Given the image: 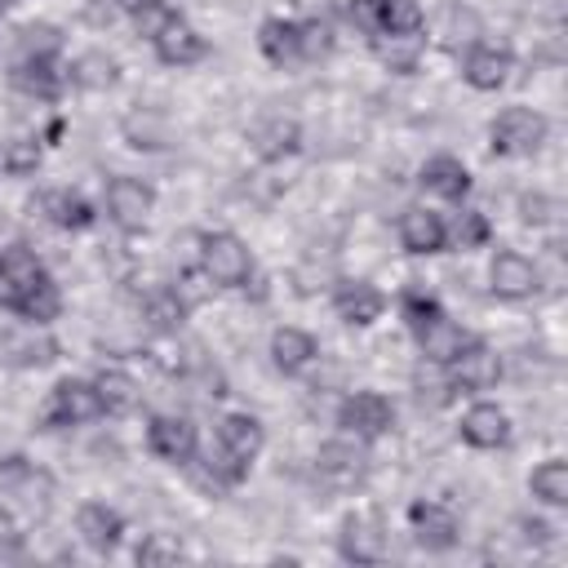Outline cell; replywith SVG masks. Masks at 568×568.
<instances>
[{"instance_id":"6da1fadb","label":"cell","mask_w":568,"mask_h":568,"mask_svg":"<svg viewBox=\"0 0 568 568\" xmlns=\"http://www.w3.org/2000/svg\"><path fill=\"white\" fill-rule=\"evenodd\" d=\"M262 444H266V430L253 413H226L217 422V448L204 457V466L222 488H235L248 479V466L257 462Z\"/></svg>"},{"instance_id":"7a4b0ae2","label":"cell","mask_w":568,"mask_h":568,"mask_svg":"<svg viewBox=\"0 0 568 568\" xmlns=\"http://www.w3.org/2000/svg\"><path fill=\"white\" fill-rule=\"evenodd\" d=\"M200 271L217 288H244L248 275H253V257H248V248H244L240 235L209 231V235H200Z\"/></svg>"},{"instance_id":"3957f363","label":"cell","mask_w":568,"mask_h":568,"mask_svg":"<svg viewBox=\"0 0 568 568\" xmlns=\"http://www.w3.org/2000/svg\"><path fill=\"white\" fill-rule=\"evenodd\" d=\"M422 31H430L435 49H448V53H462L470 44H479L484 36V22L470 4H457V0H430L422 4Z\"/></svg>"},{"instance_id":"277c9868","label":"cell","mask_w":568,"mask_h":568,"mask_svg":"<svg viewBox=\"0 0 568 568\" xmlns=\"http://www.w3.org/2000/svg\"><path fill=\"white\" fill-rule=\"evenodd\" d=\"M98 417H102L98 386L84 382V377H62L49 390V404L40 413V426L44 430H67V426H84V422H98Z\"/></svg>"},{"instance_id":"5b68a950","label":"cell","mask_w":568,"mask_h":568,"mask_svg":"<svg viewBox=\"0 0 568 568\" xmlns=\"http://www.w3.org/2000/svg\"><path fill=\"white\" fill-rule=\"evenodd\" d=\"M550 124L541 111H528V106H506L493 124H488V142H493V155H506V160H519V155H532L541 142H546Z\"/></svg>"},{"instance_id":"8992f818","label":"cell","mask_w":568,"mask_h":568,"mask_svg":"<svg viewBox=\"0 0 568 568\" xmlns=\"http://www.w3.org/2000/svg\"><path fill=\"white\" fill-rule=\"evenodd\" d=\"M337 426L355 439H382L395 426V404L377 390H351L337 408Z\"/></svg>"},{"instance_id":"52a82bcc","label":"cell","mask_w":568,"mask_h":568,"mask_svg":"<svg viewBox=\"0 0 568 568\" xmlns=\"http://www.w3.org/2000/svg\"><path fill=\"white\" fill-rule=\"evenodd\" d=\"M444 373H448V386L453 390H493L497 386V377H501V355L493 351V346H484V342H466L448 364H444Z\"/></svg>"},{"instance_id":"ba28073f","label":"cell","mask_w":568,"mask_h":568,"mask_svg":"<svg viewBox=\"0 0 568 568\" xmlns=\"http://www.w3.org/2000/svg\"><path fill=\"white\" fill-rule=\"evenodd\" d=\"M151 209H155V191L142 178L120 173V178L106 182V213H111V222L120 231H142L146 217H151Z\"/></svg>"},{"instance_id":"9c48e42d","label":"cell","mask_w":568,"mask_h":568,"mask_svg":"<svg viewBox=\"0 0 568 568\" xmlns=\"http://www.w3.org/2000/svg\"><path fill=\"white\" fill-rule=\"evenodd\" d=\"M44 275L49 271L31 248H22V244L0 248V311H13L27 297V288H36Z\"/></svg>"},{"instance_id":"30bf717a","label":"cell","mask_w":568,"mask_h":568,"mask_svg":"<svg viewBox=\"0 0 568 568\" xmlns=\"http://www.w3.org/2000/svg\"><path fill=\"white\" fill-rule=\"evenodd\" d=\"M195 426H191V417H178V413H160V417H151V426H146V448L160 457V462H173V466H191V457H195Z\"/></svg>"},{"instance_id":"8fae6325","label":"cell","mask_w":568,"mask_h":568,"mask_svg":"<svg viewBox=\"0 0 568 568\" xmlns=\"http://www.w3.org/2000/svg\"><path fill=\"white\" fill-rule=\"evenodd\" d=\"M488 288L497 293V297H506V302H524V297H532L537 288H541V271L524 257V253H515V248H501L497 257H493V266H488Z\"/></svg>"},{"instance_id":"7c38bea8","label":"cell","mask_w":568,"mask_h":568,"mask_svg":"<svg viewBox=\"0 0 568 568\" xmlns=\"http://www.w3.org/2000/svg\"><path fill=\"white\" fill-rule=\"evenodd\" d=\"M315 470H320V479L328 488H355L368 475V453L359 444H351V439H328L320 448V457H315Z\"/></svg>"},{"instance_id":"4fadbf2b","label":"cell","mask_w":568,"mask_h":568,"mask_svg":"<svg viewBox=\"0 0 568 568\" xmlns=\"http://www.w3.org/2000/svg\"><path fill=\"white\" fill-rule=\"evenodd\" d=\"M408 528H413V541L422 546V550H453L457 546V515L448 510V506H439V501H413L408 506Z\"/></svg>"},{"instance_id":"5bb4252c","label":"cell","mask_w":568,"mask_h":568,"mask_svg":"<svg viewBox=\"0 0 568 568\" xmlns=\"http://www.w3.org/2000/svg\"><path fill=\"white\" fill-rule=\"evenodd\" d=\"M155 58L164 62V67H195L204 53H209V40L182 18V13H173L160 31H155Z\"/></svg>"},{"instance_id":"9a60e30c","label":"cell","mask_w":568,"mask_h":568,"mask_svg":"<svg viewBox=\"0 0 568 568\" xmlns=\"http://www.w3.org/2000/svg\"><path fill=\"white\" fill-rule=\"evenodd\" d=\"M510 71H515V58L506 44H470L462 58V75L479 93H497L510 80Z\"/></svg>"},{"instance_id":"2e32d148","label":"cell","mask_w":568,"mask_h":568,"mask_svg":"<svg viewBox=\"0 0 568 568\" xmlns=\"http://www.w3.org/2000/svg\"><path fill=\"white\" fill-rule=\"evenodd\" d=\"M337 550L351 564H382L386 559V532L373 515H346L337 532Z\"/></svg>"},{"instance_id":"e0dca14e","label":"cell","mask_w":568,"mask_h":568,"mask_svg":"<svg viewBox=\"0 0 568 568\" xmlns=\"http://www.w3.org/2000/svg\"><path fill=\"white\" fill-rule=\"evenodd\" d=\"M62 84H67V71L58 67V58H18L13 62V89L36 102H58Z\"/></svg>"},{"instance_id":"ac0fdd59","label":"cell","mask_w":568,"mask_h":568,"mask_svg":"<svg viewBox=\"0 0 568 568\" xmlns=\"http://www.w3.org/2000/svg\"><path fill=\"white\" fill-rule=\"evenodd\" d=\"M333 311H337L346 324L368 328V324L386 311V297H382V288H373L368 280H337V288H333Z\"/></svg>"},{"instance_id":"d6986e66","label":"cell","mask_w":568,"mask_h":568,"mask_svg":"<svg viewBox=\"0 0 568 568\" xmlns=\"http://www.w3.org/2000/svg\"><path fill=\"white\" fill-rule=\"evenodd\" d=\"M399 244L413 257L439 253L448 244V226H444V217L435 209H404V217H399Z\"/></svg>"},{"instance_id":"ffe728a7","label":"cell","mask_w":568,"mask_h":568,"mask_svg":"<svg viewBox=\"0 0 568 568\" xmlns=\"http://www.w3.org/2000/svg\"><path fill=\"white\" fill-rule=\"evenodd\" d=\"M75 532L93 546V550H115L124 537V515L111 510L106 501H84L75 515Z\"/></svg>"},{"instance_id":"44dd1931","label":"cell","mask_w":568,"mask_h":568,"mask_svg":"<svg viewBox=\"0 0 568 568\" xmlns=\"http://www.w3.org/2000/svg\"><path fill=\"white\" fill-rule=\"evenodd\" d=\"M430 195L439 200H466L470 195V169L457 160V155H430L422 164V178H417Z\"/></svg>"},{"instance_id":"7402d4cb","label":"cell","mask_w":568,"mask_h":568,"mask_svg":"<svg viewBox=\"0 0 568 568\" xmlns=\"http://www.w3.org/2000/svg\"><path fill=\"white\" fill-rule=\"evenodd\" d=\"M462 439L470 448H501L510 439V417L497 404H470L462 417Z\"/></svg>"},{"instance_id":"603a6c76","label":"cell","mask_w":568,"mask_h":568,"mask_svg":"<svg viewBox=\"0 0 568 568\" xmlns=\"http://www.w3.org/2000/svg\"><path fill=\"white\" fill-rule=\"evenodd\" d=\"M320 355V346H315V337L306 333V328H293V324H284V328H275V337H271V364L280 368V373H302L311 359Z\"/></svg>"},{"instance_id":"cb8c5ba5","label":"cell","mask_w":568,"mask_h":568,"mask_svg":"<svg viewBox=\"0 0 568 568\" xmlns=\"http://www.w3.org/2000/svg\"><path fill=\"white\" fill-rule=\"evenodd\" d=\"M0 359L18 364V368H44L49 359H58V342L40 337L36 324H31V333H4L0 337Z\"/></svg>"},{"instance_id":"d4e9b609","label":"cell","mask_w":568,"mask_h":568,"mask_svg":"<svg viewBox=\"0 0 568 568\" xmlns=\"http://www.w3.org/2000/svg\"><path fill=\"white\" fill-rule=\"evenodd\" d=\"M297 142H302V129H297V120H288V115H266V120L253 129V151H257L262 160H284V155L297 151Z\"/></svg>"},{"instance_id":"484cf974","label":"cell","mask_w":568,"mask_h":568,"mask_svg":"<svg viewBox=\"0 0 568 568\" xmlns=\"http://www.w3.org/2000/svg\"><path fill=\"white\" fill-rule=\"evenodd\" d=\"M71 84L75 89H89V93H106L115 80H120V67H115V58L106 53V49H84L75 62H71Z\"/></svg>"},{"instance_id":"4316f807","label":"cell","mask_w":568,"mask_h":568,"mask_svg":"<svg viewBox=\"0 0 568 568\" xmlns=\"http://www.w3.org/2000/svg\"><path fill=\"white\" fill-rule=\"evenodd\" d=\"M40 209H44V217L53 222V226H62V231H89L93 226V204L80 195V191H49L44 200H40Z\"/></svg>"},{"instance_id":"83f0119b","label":"cell","mask_w":568,"mask_h":568,"mask_svg":"<svg viewBox=\"0 0 568 568\" xmlns=\"http://www.w3.org/2000/svg\"><path fill=\"white\" fill-rule=\"evenodd\" d=\"M93 386H98V399H102V417H124V413L138 408L142 390H138V382L124 368H102L93 377Z\"/></svg>"},{"instance_id":"f1b7e54d","label":"cell","mask_w":568,"mask_h":568,"mask_svg":"<svg viewBox=\"0 0 568 568\" xmlns=\"http://www.w3.org/2000/svg\"><path fill=\"white\" fill-rule=\"evenodd\" d=\"M417 342H422V355H426L430 364H439V368H444V364H448V359L470 342V333H466V328H457L448 315H439L430 328H422V333H417Z\"/></svg>"},{"instance_id":"f546056e","label":"cell","mask_w":568,"mask_h":568,"mask_svg":"<svg viewBox=\"0 0 568 568\" xmlns=\"http://www.w3.org/2000/svg\"><path fill=\"white\" fill-rule=\"evenodd\" d=\"M257 49H262V58L275 62V67L297 62V22H288V18H266V22L257 27Z\"/></svg>"},{"instance_id":"4dcf8cb0","label":"cell","mask_w":568,"mask_h":568,"mask_svg":"<svg viewBox=\"0 0 568 568\" xmlns=\"http://www.w3.org/2000/svg\"><path fill=\"white\" fill-rule=\"evenodd\" d=\"M186 311H191V306L182 302L178 288H151L146 302H142V315H146V324H151L155 333H178L182 320H186Z\"/></svg>"},{"instance_id":"1f68e13d","label":"cell","mask_w":568,"mask_h":568,"mask_svg":"<svg viewBox=\"0 0 568 568\" xmlns=\"http://www.w3.org/2000/svg\"><path fill=\"white\" fill-rule=\"evenodd\" d=\"M58 311H62V293H58V284L44 275L36 288H27V297L13 306V315L18 320H27V324H36V328H44V324H53L58 320Z\"/></svg>"},{"instance_id":"d6a6232c","label":"cell","mask_w":568,"mask_h":568,"mask_svg":"<svg viewBox=\"0 0 568 568\" xmlns=\"http://www.w3.org/2000/svg\"><path fill=\"white\" fill-rule=\"evenodd\" d=\"M373 53L395 75H413L417 71V53H422V36H373Z\"/></svg>"},{"instance_id":"836d02e7","label":"cell","mask_w":568,"mask_h":568,"mask_svg":"<svg viewBox=\"0 0 568 568\" xmlns=\"http://www.w3.org/2000/svg\"><path fill=\"white\" fill-rule=\"evenodd\" d=\"M528 488H532V497L546 501V506H568V462H559V457L541 462V466L532 470Z\"/></svg>"},{"instance_id":"e575fe53","label":"cell","mask_w":568,"mask_h":568,"mask_svg":"<svg viewBox=\"0 0 568 568\" xmlns=\"http://www.w3.org/2000/svg\"><path fill=\"white\" fill-rule=\"evenodd\" d=\"M124 138H129V146L160 151V146H169V124L155 111H133V115H124Z\"/></svg>"},{"instance_id":"d590c367","label":"cell","mask_w":568,"mask_h":568,"mask_svg":"<svg viewBox=\"0 0 568 568\" xmlns=\"http://www.w3.org/2000/svg\"><path fill=\"white\" fill-rule=\"evenodd\" d=\"M399 315H404L408 333L417 337L422 328H430V324L444 315V306H439L430 293H422V288H404V293H399Z\"/></svg>"},{"instance_id":"8d00e7d4","label":"cell","mask_w":568,"mask_h":568,"mask_svg":"<svg viewBox=\"0 0 568 568\" xmlns=\"http://www.w3.org/2000/svg\"><path fill=\"white\" fill-rule=\"evenodd\" d=\"M333 53V22L328 18H306L297 22V58L306 62H320Z\"/></svg>"},{"instance_id":"74e56055","label":"cell","mask_w":568,"mask_h":568,"mask_svg":"<svg viewBox=\"0 0 568 568\" xmlns=\"http://www.w3.org/2000/svg\"><path fill=\"white\" fill-rule=\"evenodd\" d=\"M377 36H422V0H386Z\"/></svg>"},{"instance_id":"f35d334b","label":"cell","mask_w":568,"mask_h":568,"mask_svg":"<svg viewBox=\"0 0 568 568\" xmlns=\"http://www.w3.org/2000/svg\"><path fill=\"white\" fill-rule=\"evenodd\" d=\"M18 49H22V58H58L62 31L49 27V22H31V27L18 31Z\"/></svg>"},{"instance_id":"ab89813d","label":"cell","mask_w":568,"mask_h":568,"mask_svg":"<svg viewBox=\"0 0 568 568\" xmlns=\"http://www.w3.org/2000/svg\"><path fill=\"white\" fill-rule=\"evenodd\" d=\"M0 160H4V169H9L13 178H27V173L40 169V142H36V138H13Z\"/></svg>"},{"instance_id":"60d3db41","label":"cell","mask_w":568,"mask_h":568,"mask_svg":"<svg viewBox=\"0 0 568 568\" xmlns=\"http://www.w3.org/2000/svg\"><path fill=\"white\" fill-rule=\"evenodd\" d=\"M488 235H493V226H488V217H484L479 209L457 213V222H453V240H457V248H479V244H488Z\"/></svg>"},{"instance_id":"b9f144b4","label":"cell","mask_w":568,"mask_h":568,"mask_svg":"<svg viewBox=\"0 0 568 568\" xmlns=\"http://www.w3.org/2000/svg\"><path fill=\"white\" fill-rule=\"evenodd\" d=\"M178 559H182V546L169 532H151L138 546V564H178Z\"/></svg>"},{"instance_id":"7bdbcfd3","label":"cell","mask_w":568,"mask_h":568,"mask_svg":"<svg viewBox=\"0 0 568 568\" xmlns=\"http://www.w3.org/2000/svg\"><path fill=\"white\" fill-rule=\"evenodd\" d=\"M173 13H178V9L164 4V0H138V4H133V22H138V31H142L146 40H155V31H160Z\"/></svg>"},{"instance_id":"ee69618b","label":"cell","mask_w":568,"mask_h":568,"mask_svg":"<svg viewBox=\"0 0 568 568\" xmlns=\"http://www.w3.org/2000/svg\"><path fill=\"white\" fill-rule=\"evenodd\" d=\"M346 13H351V22H355L359 31L377 36V31H382V18H386V0H351Z\"/></svg>"},{"instance_id":"f6af8a7d","label":"cell","mask_w":568,"mask_h":568,"mask_svg":"<svg viewBox=\"0 0 568 568\" xmlns=\"http://www.w3.org/2000/svg\"><path fill=\"white\" fill-rule=\"evenodd\" d=\"M519 217H524L528 226H541V222L555 217V200H550V195H519Z\"/></svg>"},{"instance_id":"bcb514c9","label":"cell","mask_w":568,"mask_h":568,"mask_svg":"<svg viewBox=\"0 0 568 568\" xmlns=\"http://www.w3.org/2000/svg\"><path fill=\"white\" fill-rule=\"evenodd\" d=\"M519 532H524V541H532V546H546L555 528H550L546 519H519Z\"/></svg>"},{"instance_id":"7dc6e473","label":"cell","mask_w":568,"mask_h":568,"mask_svg":"<svg viewBox=\"0 0 568 568\" xmlns=\"http://www.w3.org/2000/svg\"><path fill=\"white\" fill-rule=\"evenodd\" d=\"M0 546H18V524L4 506H0Z\"/></svg>"},{"instance_id":"c3c4849f","label":"cell","mask_w":568,"mask_h":568,"mask_svg":"<svg viewBox=\"0 0 568 568\" xmlns=\"http://www.w3.org/2000/svg\"><path fill=\"white\" fill-rule=\"evenodd\" d=\"M293 4H297L306 18H328V13H333V4H328V0H293Z\"/></svg>"},{"instance_id":"681fc988","label":"cell","mask_w":568,"mask_h":568,"mask_svg":"<svg viewBox=\"0 0 568 568\" xmlns=\"http://www.w3.org/2000/svg\"><path fill=\"white\" fill-rule=\"evenodd\" d=\"M13 4H18V0H0V13H9V9H13Z\"/></svg>"}]
</instances>
